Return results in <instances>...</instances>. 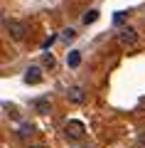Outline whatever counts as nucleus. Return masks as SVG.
Here are the masks:
<instances>
[{"mask_svg": "<svg viewBox=\"0 0 145 148\" xmlns=\"http://www.w3.org/2000/svg\"><path fill=\"white\" fill-rule=\"evenodd\" d=\"M3 27H5V32L12 37V40H25V32H27V27H25V22H20V20H3Z\"/></svg>", "mask_w": 145, "mask_h": 148, "instance_id": "nucleus-1", "label": "nucleus"}, {"mask_svg": "<svg viewBox=\"0 0 145 148\" xmlns=\"http://www.w3.org/2000/svg\"><path fill=\"white\" fill-rule=\"evenodd\" d=\"M64 133H67L69 141H79V138H84V133H86V126H84L81 121H69L67 128H64Z\"/></svg>", "mask_w": 145, "mask_h": 148, "instance_id": "nucleus-2", "label": "nucleus"}, {"mask_svg": "<svg viewBox=\"0 0 145 148\" xmlns=\"http://www.w3.org/2000/svg\"><path fill=\"white\" fill-rule=\"evenodd\" d=\"M118 40H120V45H135L138 35H135L133 27H123V30H120V35H118Z\"/></svg>", "mask_w": 145, "mask_h": 148, "instance_id": "nucleus-3", "label": "nucleus"}, {"mask_svg": "<svg viewBox=\"0 0 145 148\" xmlns=\"http://www.w3.org/2000/svg\"><path fill=\"white\" fill-rule=\"evenodd\" d=\"M25 82H27V84H39V82H42V69L39 67H27Z\"/></svg>", "mask_w": 145, "mask_h": 148, "instance_id": "nucleus-4", "label": "nucleus"}, {"mask_svg": "<svg viewBox=\"0 0 145 148\" xmlns=\"http://www.w3.org/2000/svg\"><path fill=\"white\" fill-rule=\"evenodd\" d=\"M69 99H71L74 104H84V91L79 89V86H71V89H69Z\"/></svg>", "mask_w": 145, "mask_h": 148, "instance_id": "nucleus-5", "label": "nucleus"}, {"mask_svg": "<svg viewBox=\"0 0 145 148\" xmlns=\"http://www.w3.org/2000/svg\"><path fill=\"white\" fill-rule=\"evenodd\" d=\"M32 133H35L32 123H22V126H20V131H17V138H22V141H25V138H30Z\"/></svg>", "mask_w": 145, "mask_h": 148, "instance_id": "nucleus-6", "label": "nucleus"}, {"mask_svg": "<svg viewBox=\"0 0 145 148\" xmlns=\"http://www.w3.org/2000/svg\"><path fill=\"white\" fill-rule=\"evenodd\" d=\"M67 64H69V67H79V64H81V52H76V49H74V52H69Z\"/></svg>", "mask_w": 145, "mask_h": 148, "instance_id": "nucleus-7", "label": "nucleus"}, {"mask_svg": "<svg viewBox=\"0 0 145 148\" xmlns=\"http://www.w3.org/2000/svg\"><path fill=\"white\" fill-rule=\"evenodd\" d=\"M35 109L39 111V114H47V111H49V99H47V96H44V99H37L35 101Z\"/></svg>", "mask_w": 145, "mask_h": 148, "instance_id": "nucleus-8", "label": "nucleus"}, {"mask_svg": "<svg viewBox=\"0 0 145 148\" xmlns=\"http://www.w3.org/2000/svg\"><path fill=\"white\" fill-rule=\"evenodd\" d=\"M96 20H99V10H88L86 15L81 17V22H84V25H91V22H96Z\"/></svg>", "mask_w": 145, "mask_h": 148, "instance_id": "nucleus-9", "label": "nucleus"}, {"mask_svg": "<svg viewBox=\"0 0 145 148\" xmlns=\"http://www.w3.org/2000/svg\"><path fill=\"white\" fill-rule=\"evenodd\" d=\"M42 62H44V67H49V69H52L54 64H57V59H54V54H49V52H47L44 57H42Z\"/></svg>", "mask_w": 145, "mask_h": 148, "instance_id": "nucleus-10", "label": "nucleus"}, {"mask_svg": "<svg viewBox=\"0 0 145 148\" xmlns=\"http://www.w3.org/2000/svg\"><path fill=\"white\" fill-rule=\"evenodd\" d=\"M62 37H64V40H67V42H69V40H74V37H76V30H71V27H67Z\"/></svg>", "mask_w": 145, "mask_h": 148, "instance_id": "nucleus-11", "label": "nucleus"}, {"mask_svg": "<svg viewBox=\"0 0 145 148\" xmlns=\"http://www.w3.org/2000/svg\"><path fill=\"white\" fill-rule=\"evenodd\" d=\"M54 40H57V37H47L44 42H42V47H44V49H47V47H49V45H52V42H54Z\"/></svg>", "mask_w": 145, "mask_h": 148, "instance_id": "nucleus-12", "label": "nucleus"}, {"mask_svg": "<svg viewBox=\"0 0 145 148\" xmlns=\"http://www.w3.org/2000/svg\"><path fill=\"white\" fill-rule=\"evenodd\" d=\"M138 148H145V133H140V138H138Z\"/></svg>", "mask_w": 145, "mask_h": 148, "instance_id": "nucleus-13", "label": "nucleus"}, {"mask_svg": "<svg viewBox=\"0 0 145 148\" xmlns=\"http://www.w3.org/2000/svg\"><path fill=\"white\" fill-rule=\"evenodd\" d=\"M30 148H44V146H30Z\"/></svg>", "mask_w": 145, "mask_h": 148, "instance_id": "nucleus-14", "label": "nucleus"}]
</instances>
